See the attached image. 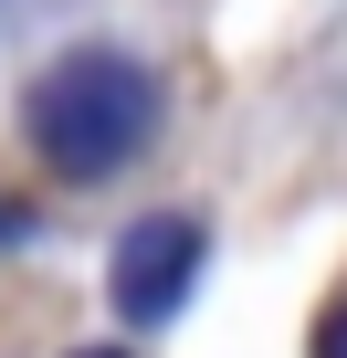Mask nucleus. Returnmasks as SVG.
Segmentation results:
<instances>
[{"mask_svg": "<svg viewBox=\"0 0 347 358\" xmlns=\"http://www.w3.org/2000/svg\"><path fill=\"white\" fill-rule=\"evenodd\" d=\"M22 116H32V148H43L64 179H105V169H126V158L158 137V85H147V64L84 43V53H64V64L32 85Z\"/></svg>", "mask_w": 347, "mask_h": 358, "instance_id": "1", "label": "nucleus"}, {"mask_svg": "<svg viewBox=\"0 0 347 358\" xmlns=\"http://www.w3.org/2000/svg\"><path fill=\"white\" fill-rule=\"evenodd\" d=\"M200 222L190 211H158V222H137L126 243H116V306L137 316V327H158V316H179L190 306V274H200Z\"/></svg>", "mask_w": 347, "mask_h": 358, "instance_id": "2", "label": "nucleus"}, {"mask_svg": "<svg viewBox=\"0 0 347 358\" xmlns=\"http://www.w3.org/2000/svg\"><path fill=\"white\" fill-rule=\"evenodd\" d=\"M316 358H347V306L326 316V337H316Z\"/></svg>", "mask_w": 347, "mask_h": 358, "instance_id": "3", "label": "nucleus"}, {"mask_svg": "<svg viewBox=\"0 0 347 358\" xmlns=\"http://www.w3.org/2000/svg\"><path fill=\"white\" fill-rule=\"evenodd\" d=\"M32 232V211H11V201H0V243H22Z\"/></svg>", "mask_w": 347, "mask_h": 358, "instance_id": "4", "label": "nucleus"}, {"mask_svg": "<svg viewBox=\"0 0 347 358\" xmlns=\"http://www.w3.org/2000/svg\"><path fill=\"white\" fill-rule=\"evenodd\" d=\"M84 358H116V348H84Z\"/></svg>", "mask_w": 347, "mask_h": 358, "instance_id": "5", "label": "nucleus"}]
</instances>
